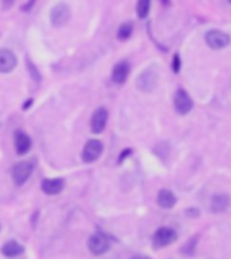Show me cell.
Masks as SVG:
<instances>
[{
	"mask_svg": "<svg viewBox=\"0 0 231 259\" xmlns=\"http://www.w3.org/2000/svg\"><path fill=\"white\" fill-rule=\"evenodd\" d=\"M18 64L17 56L10 49H0V73L13 72Z\"/></svg>",
	"mask_w": 231,
	"mask_h": 259,
	"instance_id": "cell-9",
	"label": "cell"
},
{
	"mask_svg": "<svg viewBox=\"0 0 231 259\" xmlns=\"http://www.w3.org/2000/svg\"><path fill=\"white\" fill-rule=\"evenodd\" d=\"M2 3H3V7H5L6 10H9L13 7L14 3H15V0H2Z\"/></svg>",
	"mask_w": 231,
	"mask_h": 259,
	"instance_id": "cell-20",
	"label": "cell"
},
{
	"mask_svg": "<svg viewBox=\"0 0 231 259\" xmlns=\"http://www.w3.org/2000/svg\"><path fill=\"white\" fill-rule=\"evenodd\" d=\"M161 2H162L164 5H169V0H161Z\"/></svg>",
	"mask_w": 231,
	"mask_h": 259,
	"instance_id": "cell-25",
	"label": "cell"
},
{
	"mask_svg": "<svg viewBox=\"0 0 231 259\" xmlns=\"http://www.w3.org/2000/svg\"><path fill=\"white\" fill-rule=\"evenodd\" d=\"M33 161L25 160L17 163V164L13 167V172H11L14 183H15L17 186H23V185L29 181V178L31 177V174H33Z\"/></svg>",
	"mask_w": 231,
	"mask_h": 259,
	"instance_id": "cell-1",
	"label": "cell"
},
{
	"mask_svg": "<svg viewBox=\"0 0 231 259\" xmlns=\"http://www.w3.org/2000/svg\"><path fill=\"white\" fill-rule=\"evenodd\" d=\"M65 183L61 178H50L42 181V191L47 196H57L63 191Z\"/></svg>",
	"mask_w": 231,
	"mask_h": 259,
	"instance_id": "cell-13",
	"label": "cell"
},
{
	"mask_svg": "<svg viewBox=\"0 0 231 259\" xmlns=\"http://www.w3.org/2000/svg\"><path fill=\"white\" fill-rule=\"evenodd\" d=\"M172 67L175 72H179V71H180V56L179 55H175V57H173Z\"/></svg>",
	"mask_w": 231,
	"mask_h": 259,
	"instance_id": "cell-19",
	"label": "cell"
},
{
	"mask_svg": "<svg viewBox=\"0 0 231 259\" xmlns=\"http://www.w3.org/2000/svg\"><path fill=\"white\" fill-rule=\"evenodd\" d=\"M228 2H230V3H231V0H228Z\"/></svg>",
	"mask_w": 231,
	"mask_h": 259,
	"instance_id": "cell-26",
	"label": "cell"
},
{
	"mask_svg": "<svg viewBox=\"0 0 231 259\" xmlns=\"http://www.w3.org/2000/svg\"><path fill=\"white\" fill-rule=\"evenodd\" d=\"M111 247V240H109L108 235L104 232H96L93 234L88 240V250L91 251L92 255H103L109 250Z\"/></svg>",
	"mask_w": 231,
	"mask_h": 259,
	"instance_id": "cell-2",
	"label": "cell"
},
{
	"mask_svg": "<svg viewBox=\"0 0 231 259\" xmlns=\"http://www.w3.org/2000/svg\"><path fill=\"white\" fill-rule=\"evenodd\" d=\"M14 147H15L18 155H26L31 149V139L23 131H15Z\"/></svg>",
	"mask_w": 231,
	"mask_h": 259,
	"instance_id": "cell-11",
	"label": "cell"
},
{
	"mask_svg": "<svg viewBox=\"0 0 231 259\" xmlns=\"http://www.w3.org/2000/svg\"><path fill=\"white\" fill-rule=\"evenodd\" d=\"M34 3H35V0H30V2H29V5L26 6V7H25V10H29L30 7H31V6L34 5Z\"/></svg>",
	"mask_w": 231,
	"mask_h": 259,
	"instance_id": "cell-24",
	"label": "cell"
},
{
	"mask_svg": "<svg viewBox=\"0 0 231 259\" xmlns=\"http://www.w3.org/2000/svg\"><path fill=\"white\" fill-rule=\"evenodd\" d=\"M157 202L160 205L161 208L164 209H170L173 208L177 202L176 196L173 194V191L168 190V189H164V190H161L158 193V196H157Z\"/></svg>",
	"mask_w": 231,
	"mask_h": 259,
	"instance_id": "cell-16",
	"label": "cell"
},
{
	"mask_svg": "<svg viewBox=\"0 0 231 259\" xmlns=\"http://www.w3.org/2000/svg\"><path fill=\"white\" fill-rule=\"evenodd\" d=\"M71 19V9L65 3H59L51 9L50 13V22L54 27H61L67 25Z\"/></svg>",
	"mask_w": 231,
	"mask_h": 259,
	"instance_id": "cell-4",
	"label": "cell"
},
{
	"mask_svg": "<svg viewBox=\"0 0 231 259\" xmlns=\"http://www.w3.org/2000/svg\"><path fill=\"white\" fill-rule=\"evenodd\" d=\"M107 121H108V110L105 107L96 109L91 117V131H92V133H95V135L103 133V131L107 126Z\"/></svg>",
	"mask_w": 231,
	"mask_h": 259,
	"instance_id": "cell-7",
	"label": "cell"
},
{
	"mask_svg": "<svg viewBox=\"0 0 231 259\" xmlns=\"http://www.w3.org/2000/svg\"><path fill=\"white\" fill-rule=\"evenodd\" d=\"M207 45L211 48V49H223V48H226L228 44H230V37L228 34H226L224 31H220V30H210V31H207L206 37Z\"/></svg>",
	"mask_w": 231,
	"mask_h": 259,
	"instance_id": "cell-5",
	"label": "cell"
},
{
	"mask_svg": "<svg viewBox=\"0 0 231 259\" xmlns=\"http://www.w3.org/2000/svg\"><path fill=\"white\" fill-rule=\"evenodd\" d=\"M130 153H131V149H125V151H123V152H122V155H121V157H119L118 163H122L123 159H125V157H126V156H129Z\"/></svg>",
	"mask_w": 231,
	"mask_h": 259,
	"instance_id": "cell-21",
	"label": "cell"
},
{
	"mask_svg": "<svg viewBox=\"0 0 231 259\" xmlns=\"http://www.w3.org/2000/svg\"><path fill=\"white\" fill-rule=\"evenodd\" d=\"M131 34H133V23L125 22L118 29V35L117 37H118L119 41H126V39L130 38Z\"/></svg>",
	"mask_w": 231,
	"mask_h": 259,
	"instance_id": "cell-17",
	"label": "cell"
},
{
	"mask_svg": "<svg viewBox=\"0 0 231 259\" xmlns=\"http://www.w3.org/2000/svg\"><path fill=\"white\" fill-rule=\"evenodd\" d=\"M133 259H151L150 256H146V255H135L133 256Z\"/></svg>",
	"mask_w": 231,
	"mask_h": 259,
	"instance_id": "cell-23",
	"label": "cell"
},
{
	"mask_svg": "<svg viewBox=\"0 0 231 259\" xmlns=\"http://www.w3.org/2000/svg\"><path fill=\"white\" fill-rule=\"evenodd\" d=\"M103 153V144L99 140H89L83 148V161L85 163H93V161L99 160V157Z\"/></svg>",
	"mask_w": 231,
	"mask_h": 259,
	"instance_id": "cell-6",
	"label": "cell"
},
{
	"mask_svg": "<svg viewBox=\"0 0 231 259\" xmlns=\"http://www.w3.org/2000/svg\"><path fill=\"white\" fill-rule=\"evenodd\" d=\"M230 205V197L224 193H218L214 194L211 198V210L214 213L224 212Z\"/></svg>",
	"mask_w": 231,
	"mask_h": 259,
	"instance_id": "cell-15",
	"label": "cell"
},
{
	"mask_svg": "<svg viewBox=\"0 0 231 259\" xmlns=\"http://www.w3.org/2000/svg\"><path fill=\"white\" fill-rule=\"evenodd\" d=\"M150 3V0H138V3H137V15H138V18L145 19L149 15Z\"/></svg>",
	"mask_w": 231,
	"mask_h": 259,
	"instance_id": "cell-18",
	"label": "cell"
},
{
	"mask_svg": "<svg viewBox=\"0 0 231 259\" xmlns=\"http://www.w3.org/2000/svg\"><path fill=\"white\" fill-rule=\"evenodd\" d=\"M177 240V232L169 227H161L153 235V247L164 248Z\"/></svg>",
	"mask_w": 231,
	"mask_h": 259,
	"instance_id": "cell-3",
	"label": "cell"
},
{
	"mask_svg": "<svg viewBox=\"0 0 231 259\" xmlns=\"http://www.w3.org/2000/svg\"><path fill=\"white\" fill-rule=\"evenodd\" d=\"M0 228H2V227H0Z\"/></svg>",
	"mask_w": 231,
	"mask_h": 259,
	"instance_id": "cell-27",
	"label": "cell"
},
{
	"mask_svg": "<svg viewBox=\"0 0 231 259\" xmlns=\"http://www.w3.org/2000/svg\"><path fill=\"white\" fill-rule=\"evenodd\" d=\"M0 252L7 258H17V256L25 252V247L22 246L21 243H18L17 240H9L2 246Z\"/></svg>",
	"mask_w": 231,
	"mask_h": 259,
	"instance_id": "cell-14",
	"label": "cell"
},
{
	"mask_svg": "<svg viewBox=\"0 0 231 259\" xmlns=\"http://www.w3.org/2000/svg\"><path fill=\"white\" fill-rule=\"evenodd\" d=\"M129 75H130V65H129L127 61H121V63H118L113 67L111 79L117 84H123L127 80Z\"/></svg>",
	"mask_w": 231,
	"mask_h": 259,
	"instance_id": "cell-12",
	"label": "cell"
},
{
	"mask_svg": "<svg viewBox=\"0 0 231 259\" xmlns=\"http://www.w3.org/2000/svg\"><path fill=\"white\" fill-rule=\"evenodd\" d=\"M31 105H33V99H29V101L25 103V106H23V110H27V109H29Z\"/></svg>",
	"mask_w": 231,
	"mask_h": 259,
	"instance_id": "cell-22",
	"label": "cell"
},
{
	"mask_svg": "<svg viewBox=\"0 0 231 259\" xmlns=\"http://www.w3.org/2000/svg\"><path fill=\"white\" fill-rule=\"evenodd\" d=\"M157 84V73L153 69H146L139 75L137 85L141 91H151Z\"/></svg>",
	"mask_w": 231,
	"mask_h": 259,
	"instance_id": "cell-10",
	"label": "cell"
},
{
	"mask_svg": "<svg viewBox=\"0 0 231 259\" xmlns=\"http://www.w3.org/2000/svg\"><path fill=\"white\" fill-rule=\"evenodd\" d=\"M175 107L179 114H188L194 107V102L185 90L180 89L175 95Z\"/></svg>",
	"mask_w": 231,
	"mask_h": 259,
	"instance_id": "cell-8",
	"label": "cell"
}]
</instances>
